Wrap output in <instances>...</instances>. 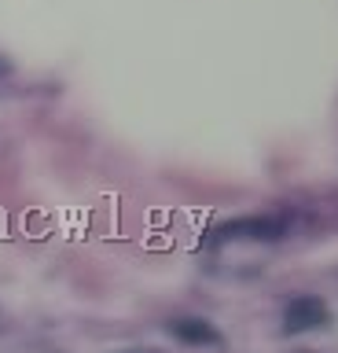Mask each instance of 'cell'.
I'll use <instances>...</instances> for the list:
<instances>
[{"instance_id": "5", "label": "cell", "mask_w": 338, "mask_h": 353, "mask_svg": "<svg viewBox=\"0 0 338 353\" xmlns=\"http://www.w3.org/2000/svg\"><path fill=\"white\" fill-rule=\"evenodd\" d=\"M4 70H8V63H4V59H0V74H4Z\"/></svg>"}, {"instance_id": "1", "label": "cell", "mask_w": 338, "mask_h": 353, "mask_svg": "<svg viewBox=\"0 0 338 353\" xmlns=\"http://www.w3.org/2000/svg\"><path fill=\"white\" fill-rule=\"evenodd\" d=\"M327 320H331V309H327L320 298L313 294H302L294 298L287 305V313H283V327L291 331V335H298V331H313V327H324Z\"/></svg>"}, {"instance_id": "2", "label": "cell", "mask_w": 338, "mask_h": 353, "mask_svg": "<svg viewBox=\"0 0 338 353\" xmlns=\"http://www.w3.org/2000/svg\"><path fill=\"white\" fill-rule=\"evenodd\" d=\"M221 239H279L283 236V221L276 217H239L217 232Z\"/></svg>"}, {"instance_id": "3", "label": "cell", "mask_w": 338, "mask_h": 353, "mask_svg": "<svg viewBox=\"0 0 338 353\" xmlns=\"http://www.w3.org/2000/svg\"><path fill=\"white\" fill-rule=\"evenodd\" d=\"M169 335L184 342V346H221V335L210 320H199V316H180V320H169Z\"/></svg>"}, {"instance_id": "4", "label": "cell", "mask_w": 338, "mask_h": 353, "mask_svg": "<svg viewBox=\"0 0 338 353\" xmlns=\"http://www.w3.org/2000/svg\"><path fill=\"white\" fill-rule=\"evenodd\" d=\"M133 353H158V350H133Z\"/></svg>"}]
</instances>
